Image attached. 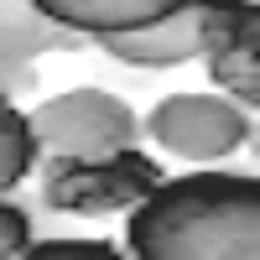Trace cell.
<instances>
[{
    "instance_id": "cell-1",
    "label": "cell",
    "mask_w": 260,
    "mask_h": 260,
    "mask_svg": "<svg viewBox=\"0 0 260 260\" xmlns=\"http://www.w3.org/2000/svg\"><path fill=\"white\" fill-rule=\"evenodd\" d=\"M125 250L136 260H255L260 250V177L198 161L156 177L125 208Z\"/></svg>"
},
{
    "instance_id": "cell-2",
    "label": "cell",
    "mask_w": 260,
    "mask_h": 260,
    "mask_svg": "<svg viewBox=\"0 0 260 260\" xmlns=\"http://www.w3.org/2000/svg\"><path fill=\"white\" fill-rule=\"evenodd\" d=\"M31 141H37V167L47 161H73V156H104V151L136 146L141 141V115L99 83L47 94L26 115Z\"/></svg>"
},
{
    "instance_id": "cell-3",
    "label": "cell",
    "mask_w": 260,
    "mask_h": 260,
    "mask_svg": "<svg viewBox=\"0 0 260 260\" xmlns=\"http://www.w3.org/2000/svg\"><path fill=\"white\" fill-rule=\"evenodd\" d=\"M161 177V161L146 156L141 146H120L104 156H73L42 167V203L73 219H110L141 203Z\"/></svg>"
},
{
    "instance_id": "cell-4",
    "label": "cell",
    "mask_w": 260,
    "mask_h": 260,
    "mask_svg": "<svg viewBox=\"0 0 260 260\" xmlns=\"http://www.w3.org/2000/svg\"><path fill=\"white\" fill-rule=\"evenodd\" d=\"M146 141L167 151V156H182V161H224L234 156L250 136H255V110H245L240 99H229L219 89H203V94H167L151 104V115L141 120Z\"/></svg>"
},
{
    "instance_id": "cell-5",
    "label": "cell",
    "mask_w": 260,
    "mask_h": 260,
    "mask_svg": "<svg viewBox=\"0 0 260 260\" xmlns=\"http://www.w3.org/2000/svg\"><path fill=\"white\" fill-rule=\"evenodd\" d=\"M208 83L245 110H260V6L250 0H208Z\"/></svg>"
},
{
    "instance_id": "cell-6",
    "label": "cell",
    "mask_w": 260,
    "mask_h": 260,
    "mask_svg": "<svg viewBox=\"0 0 260 260\" xmlns=\"http://www.w3.org/2000/svg\"><path fill=\"white\" fill-rule=\"evenodd\" d=\"M94 47H99L104 57L125 62V68H146V73L198 62L203 47H208V0H182L177 11L146 21V26L94 37Z\"/></svg>"
},
{
    "instance_id": "cell-7",
    "label": "cell",
    "mask_w": 260,
    "mask_h": 260,
    "mask_svg": "<svg viewBox=\"0 0 260 260\" xmlns=\"http://www.w3.org/2000/svg\"><path fill=\"white\" fill-rule=\"evenodd\" d=\"M89 37L47 21L31 0H0V94H31L37 89V62L52 52H78Z\"/></svg>"
},
{
    "instance_id": "cell-8",
    "label": "cell",
    "mask_w": 260,
    "mask_h": 260,
    "mask_svg": "<svg viewBox=\"0 0 260 260\" xmlns=\"http://www.w3.org/2000/svg\"><path fill=\"white\" fill-rule=\"evenodd\" d=\"M31 6L47 21H57V26H68V31L94 42V37H110V31L146 26V21L177 11L182 0H31Z\"/></svg>"
},
{
    "instance_id": "cell-9",
    "label": "cell",
    "mask_w": 260,
    "mask_h": 260,
    "mask_svg": "<svg viewBox=\"0 0 260 260\" xmlns=\"http://www.w3.org/2000/svg\"><path fill=\"white\" fill-rule=\"evenodd\" d=\"M37 172V141L26 115L16 110V99L0 94V192H16Z\"/></svg>"
},
{
    "instance_id": "cell-10",
    "label": "cell",
    "mask_w": 260,
    "mask_h": 260,
    "mask_svg": "<svg viewBox=\"0 0 260 260\" xmlns=\"http://www.w3.org/2000/svg\"><path fill=\"white\" fill-rule=\"evenodd\" d=\"M68 255H94V260H115L120 245L115 240H89V234H57V240H37L21 250V260H68Z\"/></svg>"
},
{
    "instance_id": "cell-11",
    "label": "cell",
    "mask_w": 260,
    "mask_h": 260,
    "mask_svg": "<svg viewBox=\"0 0 260 260\" xmlns=\"http://www.w3.org/2000/svg\"><path fill=\"white\" fill-rule=\"evenodd\" d=\"M26 245H31V213L0 192V260H21Z\"/></svg>"
},
{
    "instance_id": "cell-12",
    "label": "cell",
    "mask_w": 260,
    "mask_h": 260,
    "mask_svg": "<svg viewBox=\"0 0 260 260\" xmlns=\"http://www.w3.org/2000/svg\"><path fill=\"white\" fill-rule=\"evenodd\" d=\"M250 6H260V0H250Z\"/></svg>"
}]
</instances>
